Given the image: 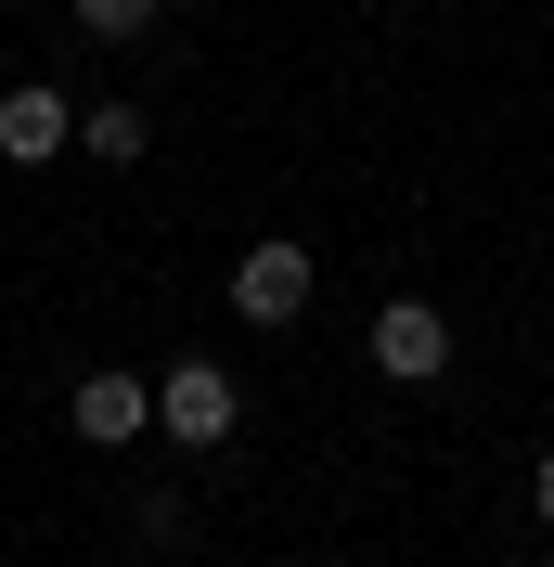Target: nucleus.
<instances>
[{
    "mask_svg": "<svg viewBox=\"0 0 554 567\" xmlns=\"http://www.w3.org/2000/svg\"><path fill=\"white\" fill-rule=\"evenodd\" d=\"M233 425H245V388L219 374L207 349H181L168 374H155V439H181V452H219Z\"/></svg>",
    "mask_w": 554,
    "mask_h": 567,
    "instance_id": "f257e3e1",
    "label": "nucleus"
},
{
    "mask_svg": "<svg viewBox=\"0 0 554 567\" xmlns=\"http://www.w3.org/2000/svg\"><path fill=\"white\" fill-rule=\"evenodd\" d=\"M310 246H297V233H258V246L233 258V310L245 322H310Z\"/></svg>",
    "mask_w": 554,
    "mask_h": 567,
    "instance_id": "f03ea898",
    "label": "nucleus"
},
{
    "mask_svg": "<svg viewBox=\"0 0 554 567\" xmlns=\"http://www.w3.org/2000/svg\"><path fill=\"white\" fill-rule=\"evenodd\" d=\"M361 349H375V374H387V388H439V374H451V322L425 310V297H387Z\"/></svg>",
    "mask_w": 554,
    "mask_h": 567,
    "instance_id": "7ed1b4c3",
    "label": "nucleus"
},
{
    "mask_svg": "<svg viewBox=\"0 0 554 567\" xmlns=\"http://www.w3.org/2000/svg\"><path fill=\"white\" fill-rule=\"evenodd\" d=\"M65 425L91 439V452H130V439H155V374H78V400H65Z\"/></svg>",
    "mask_w": 554,
    "mask_h": 567,
    "instance_id": "20e7f679",
    "label": "nucleus"
},
{
    "mask_svg": "<svg viewBox=\"0 0 554 567\" xmlns=\"http://www.w3.org/2000/svg\"><path fill=\"white\" fill-rule=\"evenodd\" d=\"M65 142H78V104L52 78H13V91H0V168H52Z\"/></svg>",
    "mask_w": 554,
    "mask_h": 567,
    "instance_id": "39448f33",
    "label": "nucleus"
},
{
    "mask_svg": "<svg viewBox=\"0 0 554 567\" xmlns=\"http://www.w3.org/2000/svg\"><path fill=\"white\" fill-rule=\"evenodd\" d=\"M142 142H155L142 104H91V116H78V155H104V168H142Z\"/></svg>",
    "mask_w": 554,
    "mask_h": 567,
    "instance_id": "423d86ee",
    "label": "nucleus"
},
{
    "mask_svg": "<svg viewBox=\"0 0 554 567\" xmlns=\"http://www.w3.org/2000/svg\"><path fill=\"white\" fill-rule=\"evenodd\" d=\"M78 27L91 39H155V13H168V0H65Z\"/></svg>",
    "mask_w": 554,
    "mask_h": 567,
    "instance_id": "0eeeda50",
    "label": "nucleus"
},
{
    "mask_svg": "<svg viewBox=\"0 0 554 567\" xmlns=\"http://www.w3.org/2000/svg\"><path fill=\"white\" fill-rule=\"evenodd\" d=\"M529 516L554 529V439H542V464H529Z\"/></svg>",
    "mask_w": 554,
    "mask_h": 567,
    "instance_id": "6e6552de",
    "label": "nucleus"
}]
</instances>
